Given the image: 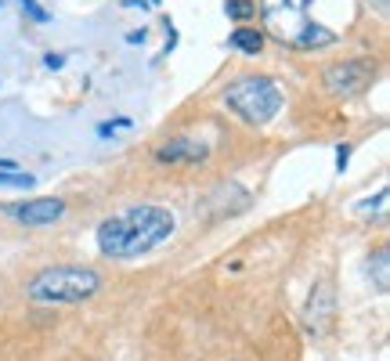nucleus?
<instances>
[{
  "instance_id": "obj_1",
  "label": "nucleus",
  "mask_w": 390,
  "mask_h": 361,
  "mask_svg": "<svg viewBox=\"0 0 390 361\" xmlns=\"http://www.w3.org/2000/svg\"><path fill=\"white\" fill-rule=\"evenodd\" d=\"M178 217L166 206H127L98 224V250L108 260H134L174 235Z\"/></svg>"
},
{
  "instance_id": "obj_2",
  "label": "nucleus",
  "mask_w": 390,
  "mask_h": 361,
  "mask_svg": "<svg viewBox=\"0 0 390 361\" xmlns=\"http://www.w3.org/2000/svg\"><path fill=\"white\" fill-rule=\"evenodd\" d=\"M311 4L314 0H260L257 11L264 15V26L278 44H289V47H300V51L332 47L337 44V33L307 19Z\"/></svg>"
},
{
  "instance_id": "obj_3",
  "label": "nucleus",
  "mask_w": 390,
  "mask_h": 361,
  "mask_svg": "<svg viewBox=\"0 0 390 361\" xmlns=\"http://www.w3.org/2000/svg\"><path fill=\"white\" fill-rule=\"evenodd\" d=\"M220 101H225L242 123L250 127H264L271 123V119L282 112V87H278L271 76H239L225 87V94H220Z\"/></svg>"
},
{
  "instance_id": "obj_4",
  "label": "nucleus",
  "mask_w": 390,
  "mask_h": 361,
  "mask_svg": "<svg viewBox=\"0 0 390 361\" xmlns=\"http://www.w3.org/2000/svg\"><path fill=\"white\" fill-rule=\"evenodd\" d=\"M98 285L101 278L91 268H47L26 285V293L36 304H83L98 293Z\"/></svg>"
},
{
  "instance_id": "obj_5",
  "label": "nucleus",
  "mask_w": 390,
  "mask_h": 361,
  "mask_svg": "<svg viewBox=\"0 0 390 361\" xmlns=\"http://www.w3.org/2000/svg\"><path fill=\"white\" fill-rule=\"evenodd\" d=\"M376 80V62L369 58H351V62H332L322 73V87L337 98H358Z\"/></svg>"
},
{
  "instance_id": "obj_6",
  "label": "nucleus",
  "mask_w": 390,
  "mask_h": 361,
  "mask_svg": "<svg viewBox=\"0 0 390 361\" xmlns=\"http://www.w3.org/2000/svg\"><path fill=\"white\" fill-rule=\"evenodd\" d=\"M4 210V217L26 224V228H43V224H54V220H62L66 217V203L62 199H26V203H8V206H0Z\"/></svg>"
},
{
  "instance_id": "obj_7",
  "label": "nucleus",
  "mask_w": 390,
  "mask_h": 361,
  "mask_svg": "<svg viewBox=\"0 0 390 361\" xmlns=\"http://www.w3.org/2000/svg\"><path fill=\"white\" fill-rule=\"evenodd\" d=\"M332 311H337V296H332V282H318V285L311 289L307 307H304V325H307V332H314V336L329 332V325H332Z\"/></svg>"
},
{
  "instance_id": "obj_8",
  "label": "nucleus",
  "mask_w": 390,
  "mask_h": 361,
  "mask_svg": "<svg viewBox=\"0 0 390 361\" xmlns=\"http://www.w3.org/2000/svg\"><path fill=\"white\" fill-rule=\"evenodd\" d=\"M155 159L159 163H206L210 159V148L195 138H174L155 148Z\"/></svg>"
},
{
  "instance_id": "obj_9",
  "label": "nucleus",
  "mask_w": 390,
  "mask_h": 361,
  "mask_svg": "<svg viewBox=\"0 0 390 361\" xmlns=\"http://www.w3.org/2000/svg\"><path fill=\"white\" fill-rule=\"evenodd\" d=\"M232 47H239L242 54H260L264 51V33L253 29V26H239L232 33Z\"/></svg>"
},
{
  "instance_id": "obj_10",
  "label": "nucleus",
  "mask_w": 390,
  "mask_h": 361,
  "mask_svg": "<svg viewBox=\"0 0 390 361\" xmlns=\"http://www.w3.org/2000/svg\"><path fill=\"white\" fill-rule=\"evenodd\" d=\"M225 15L235 22H250V19H257V0H228Z\"/></svg>"
},
{
  "instance_id": "obj_11",
  "label": "nucleus",
  "mask_w": 390,
  "mask_h": 361,
  "mask_svg": "<svg viewBox=\"0 0 390 361\" xmlns=\"http://www.w3.org/2000/svg\"><path fill=\"white\" fill-rule=\"evenodd\" d=\"M0 185H11V188H33L36 177L22 173V170H0Z\"/></svg>"
},
{
  "instance_id": "obj_12",
  "label": "nucleus",
  "mask_w": 390,
  "mask_h": 361,
  "mask_svg": "<svg viewBox=\"0 0 390 361\" xmlns=\"http://www.w3.org/2000/svg\"><path fill=\"white\" fill-rule=\"evenodd\" d=\"M22 11H26L33 22H51V15H47L40 4H36V0H22Z\"/></svg>"
},
{
  "instance_id": "obj_13",
  "label": "nucleus",
  "mask_w": 390,
  "mask_h": 361,
  "mask_svg": "<svg viewBox=\"0 0 390 361\" xmlns=\"http://www.w3.org/2000/svg\"><path fill=\"white\" fill-rule=\"evenodd\" d=\"M386 260H390V253L379 250V253H376V278H379V289H383V293H386Z\"/></svg>"
},
{
  "instance_id": "obj_14",
  "label": "nucleus",
  "mask_w": 390,
  "mask_h": 361,
  "mask_svg": "<svg viewBox=\"0 0 390 361\" xmlns=\"http://www.w3.org/2000/svg\"><path fill=\"white\" fill-rule=\"evenodd\" d=\"M351 152H354L351 145H337V170H340V173L347 170V163H351Z\"/></svg>"
},
{
  "instance_id": "obj_15",
  "label": "nucleus",
  "mask_w": 390,
  "mask_h": 361,
  "mask_svg": "<svg viewBox=\"0 0 390 361\" xmlns=\"http://www.w3.org/2000/svg\"><path fill=\"white\" fill-rule=\"evenodd\" d=\"M43 66L47 69H62L66 66V54H43Z\"/></svg>"
},
{
  "instance_id": "obj_16",
  "label": "nucleus",
  "mask_w": 390,
  "mask_h": 361,
  "mask_svg": "<svg viewBox=\"0 0 390 361\" xmlns=\"http://www.w3.org/2000/svg\"><path fill=\"white\" fill-rule=\"evenodd\" d=\"M145 36H148L145 29H134V33H127V44H145Z\"/></svg>"
},
{
  "instance_id": "obj_17",
  "label": "nucleus",
  "mask_w": 390,
  "mask_h": 361,
  "mask_svg": "<svg viewBox=\"0 0 390 361\" xmlns=\"http://www.w3.org/2000/svg\"><path fill=\"white\" fill-rule=\"evenodd\" d=\"M376 4H379V8H386V0H376Z\"/></svg>"
}]
</instances>
